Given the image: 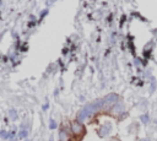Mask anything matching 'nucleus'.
<instances>
[{"label": "nucleus", "mask_w": 157, "mask_h": 141, "mask_svg": "<svg viewBox=\"0 0 157 141\" xmlns=\"http://www.w3.org/2000/svg\"><path fill=\"white\" fill-rule=\"evenodd\" d=\"M99 111H102V98L87 103L86 106L77 113V120L78 122H85L86 119H90L93 114H96Z\"/></svg>", "instance_id": "obj_1"}, {"label": "nucleus", "mask_w": 157, "mask_h": 141, "mask_svg": "<svg viewBox=\"0 0 157 141\" xmlns=\"http://www.w3.org/2000/svg\"><path fill=\"white\" fill-rule=\"evenodd\" d=\"M70 131L75 138L81 139L83 135L86 134V128H85V125H83L82 122H78L76 119V120H74L70 125Z\"/></svg>", "instance_id": "obj_2"}, {"label": "nucleus", "mask_w": 157, "mask_h": 141, "mask_svg": "<svg viewBox=\"0 0 157 141\" xmlns=\"http://www.w3.org/2000/svg\"><path fill=\"white\" fill-rule=\"evenodd\" d=\"M118 101H119L118 95H116V93H109V95H107L106 97L102 98V111L109 112V109H111Z\"/></svg>", "instance_id": "obj_3"}, {"label": "nucleus", "mask_w": 157, "mask_h": 141, "mask_svg": "<svg viewBox=\"0 0 157 141\" xmlns=\"http://www.w3.org/2000/svg\"><path fill=\"white\" fill-rule=\"evenodd\" d=\"M109 113L113 114V116H116V117H119L120 114H124L125 113V106H124V103L122 101H118L111 109H109Z\"/></svg>", "instance_id": "obj_4"}, {"label": "nucleus", "mask_w": 157, "mask_h": 141, "mask_svg": "<svg viewBox=\"0 0 157 141\" xmlns=\"http://www.w3.org/2000/svg\"><path fill=\"white\" fill-rule=\"evenodd\" d=\"M111 130H112V125L106 123V124H103L102 127L98 129L97 134H98L99 138H106V136H108V135L111 134Z\"/></svg>", "instance_id": "obj_5"}, {"label": "nucleus", "mask_w": 157, "mask_h": 141, "mask_svg": "<svg viewBox=\"0 0 157 141\" xmlns=\"http://www.w3.org/2000/svg\"><path fill=\"white\" fill-rule=\"evenodd\" d=\"M71 131L65 128H61L59 130V141H70L71 140Z\"/></svg>", "instance_id": "obj_6"}, {"label": "nucleus", "mask_w": 157, "mask_h": 141, "mask_svg": "<svg viewBox=\"0 0 157 141\" xmlns=\"http://www.w3.org/2000/svg\"><path fill=\"white\" fill-rule=\"evenodd\" d=\"M15 134H16V131L9 133L8 130H0V138H1L3 140H10V139H12L15 136Z\"/></svg>", "instance_id": "obj_7"}, {"label": "nucleus", "mask_w": 157, "mask_h": 141, "mask_svg": "<svg viewBox=\"0 0 157 141\" xmlns=\"http://www.w3.org/2000/svg\"><path fill=\"white\" fill-rule=\"evenodd\" d=\"M9 117H10V119H11V120H17L19 114H17V111H16V109H14V108L9 109Z\"/></svg>", "instance_id": "obj_8"}, {"label": "nucleus", "mask_w": 157, "mask_h": 141, "mask_svg": "<svg viewBox=\"0 0 157 141\" xmlns=\"http://www.w3.org/2000/svg\"><path fill=\"white\" fill-rule=\"evenodd\" d=\"M21 128H22V129L20 130V134H19V136H20L21 139H26V138L28 136V130L25 128V125H22V127H21Z\"/></svg>", "instance_id": "obj_9"}, {"label": "nucleus", "mask_w": 157, "mask_h": 141, "mask_svg": "<svg viewBox=\"0 0 157 141\" xmlns=\"http://www.w3.org/2000/svg\"><path fill=\"white\" fill-rule=\"evenodd\" d=\"M156 86H157V81L155 77H151V81H150V92L154 93L156 90Z\"/></svg>", "instance_id": "obj_10"}, {"label": "nucleus", "mask_w": 157, "mask_h": 141, "mask_svg": "<svg viewBox=\"0 0 157 141\" xmlns=\"http://www.w3.org/2000/svg\"><path fill=\"white\" fill-rule=\"evenodd\" d=\"M140 120H141V123H143V124H147L150 122V116L147 113H144L143 116L140 117Z\"/></svg>", "instance_id": "obj_11"}, {"label": "nucleus", "mask_w": 157, "mask_h": 141, "mask_svg": "<svg viewBox=\"0 0 157 141\" xmlns=\"http://www.w3.org/2000/svg\"><path fill=\"white\" fill-rule=\"evenodd\" d=\"M56 128H58V123H56L53 118H50L49 119V129L50 130H55Z\"/></svg>", "instance_id": "obj_12"}, {"label": "nucleus", "mask_w": 157, "mask_h": 141, "mask_svg": "<svg viewBox=\"0 0 157 141\" xmlns=\"http://www.w3.org/2000/svg\"><path fill=\"white\" fill-rule=\"evenodd\" d=\"M48 12H49V11H48V9H44L43 11L41 12V15H39V21H41V20H43V19L47 16V15H48Z\"/></svg>", "instance_id": "obj_13"}, {"label": "nucleus", "mask_w": 157, "mask_h": 141, "mask_svg": "<svg viewBox=\"0 0 157 141\" xmlns=\"http://www.w3.org/2000/svg\"><path fill=\"white\" fill-rule=\"evenodd\" d=\"M48 108H49V102H45L44 104H43V107H42V109L45 112V111H48Z\"/></svg>", "instance_id": "obj_14"}, {"label": "nucleus", "mask_w": 157, "mask_h": 141, "mask_svg": "<svg viewBox=\"0 0 157 141\" xmlns=\"http://www.w3.org/2000/svg\"><path fill=\"white\" fill-rule=\"evenodd\" d=\"M111 141H120V140H118V139H112Z\"/></svg>", "instance_id": "obj_15"}, {"label": "nucleus", "mask_w": 157, "mask_h": 141, "mask_svg": "<svg viewBox=\"0 0 157 141\" xmlns=\"http://www.w3.org/2000/svg\"><path fill=\"white\" fill-rule=\"evenodd\" d=\"M141 141H149L147 139H143V140H141Z\"/></svg>", "instance_id": "obj_16"}, {"label": "nucleus", "mask_w": 157, "mask_h": 141, "mask_svg": "<svg viewBox=\"0 0 157 141\" xmlns=\"http://www.w3.org/2000/svg\"><path fill=\"white\" fill-rule=\"evenodd\" d=\"M49 141H53V138H50V139H49Z\"/></svg>", "instance_id": "obj_17"}]
</instances>
